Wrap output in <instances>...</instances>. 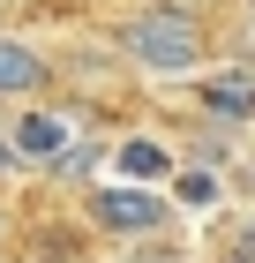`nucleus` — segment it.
<instances>
[{
    "label": "nucleus",
    "instance_id": "39448f33",
    "mask_svg": "<svg viewBox=\"0 0 255 263\" xmlns=\"http://www.w3.org/2000/svg\"><path fill=\"white\" fill-rule=\"evenodd\" d=\"M120 173H128L135 188L158 181V173H165V151H158V143H143V136H135V143H120Z\"/></svg>",
    "mask_w": 255,
    "mask_h": 263
},
{
    "label": "nucleus",
    "instance_id": "0eeeda50",
    "mask_svg": "<svg viewBox=\"0 0 255 263\" xmlns=\"http://www.w3.org/2000/svg\"><path fill=\"white\" fill-rule=\"evenodd\" d=\"M158 8H173V15H195V0H158Z\"/></svg>",
    "mask_w": 255,
    "mask_h": 263
},
{
    "label": "nucleus",
    "instance_id": "423d86ee",
    "mask_svg": "<svg viewBox=\"0 0 255 263\" xmlns=\"http://www.w3.org/2000/svg\"><path fill=\"white\" fill-rule=\"evenodd\" d=\"M23 151H60V121H45V113H38V121H23Z\"/></svg>",
    "mask_w": 255,
    "mask_h": 263
},
{
    "label": "nucleus",
    "instance_id": "f03ea898",
    "mask_svg": "<svg viewBox=\"0 0 255 263\" xmlns=\"http://www.w3.org/2000/svg\"><path fill=\"white\" fill-rule=\"evenodd\" d=\"M90 211H98V226H113V233H158V226H165V203L143 196V188H105Z\"/></svg>",
    "mask_w": 255,
    "mask_h": 263
},
{
    "label": "nucleus",
    "instance_id": "7ed1b4c3",
    "mask_svg": "<svg viewBox=\"0 0 255 263\" xmlns=\"http://www.w3.org/2000/svg\"><path fill=\"white\" fill-rule=\"evenodd\" d=\"M203 113H218V121H248V113H255V83H248V76L203 83Z\"/></svg>",
    "mask_w": 255,
    "mask_h": 263
},
{
    "label": "nucleus",
    "instance_id": "f257e3e1",
    "mask_svg": "<svg viewBox=\"0 0 255 263\" xmlns=\"http://www.w3.org/2000/svg\"><path fill=\"white\" fill-rule=\"evenodd\" d=\"M120 45H128V61L158 68V76H188L203 61V23L173 15V8H143V15L120 23Z\"/></svg>",
    "mask_w": 255,
    "mask_h": 263
},
{
    "label": "nucleus",
    "instance_id": "6e6552de",
    "mask_svg": "<svg viewBox=\"0 0 255 263\" xmlns=\"http://www.w3.org/2000/svg\"><path fill=\"white\" fill-rule=\"evenodd\" d=\"M248 53H255V0H248Z\"/></svg>",
    "mask_w": 255,
    "mask_h": 263
},
{
    "label": "nucleus",
    "instance_id": "20e7f679",
    "mask_svg": "<svg viewBox=\"0 0 255 263\" xmlns=\"http://www.w3.org/2000/svg\"><path fill=\"white\" fill-rule=\"evenodd\" d=\"M38 83H45V61L23 38H0V90H38Z\"/></svg>",
    "mask_w": 255,
    "mask_h": 263
}]
</instances>
